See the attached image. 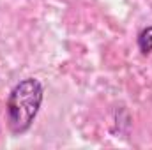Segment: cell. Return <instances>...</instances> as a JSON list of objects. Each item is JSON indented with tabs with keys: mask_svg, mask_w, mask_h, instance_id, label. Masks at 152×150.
Listing matches in <instances>:
<instances>
[{
	"mask_svg": "<svg viewBox=\"0 0 152 150\" xmlns=\"http://www.w3.org/2000/svg\"><path fill=\"white\" fill-rule=\"evenodd\" d=\"M44 90L36 78H25L16 83L7 99V122L12 134H23L30 129L42 104Z\"/></svg>",
	"mask_w": 152,
	"mask_h": 150,
	"instance_id": "cell-1",
	"label": "cell"
},
{
	"mask_svg": "<svg viewBox=\"0 0 152 150\" xmlns=\"http://www.w3.org/2000/svg\"><path fill=\"white\" fill-rule=\"evenodd\" d=\"M138 50L143 55L152 53V27H145L138 34Z\"/></svg>",
	"mask_w": 152,
	"mask_h": 150,
	"instance_id": "cell-2",
	"label": "cell"
}]
</instances>
